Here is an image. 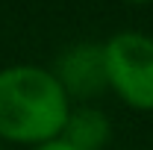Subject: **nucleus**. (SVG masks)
Instances as JSON below:
<instances>
[{
	"mask_svg": "<svg viewBox=\"0 0 153 150\" xmlns=\"http://www.w3.org/2000/svg\"><path fill=\"white\" fill-rule=\"evenodd\" d=\"M100 44L109 91L135 112H153V36L121 30Z\"/></svg>",
	"mask_w": 153,
	"mask_h": 150,
	"instance_id": "nucleus-2",
	"label": "nucleus"
},
{
	"mask_svg": "<svg viewBox=\"0 0 153 150\" xmlns=\"http://www.w3.org/2000/svg\"><path fill=\"white\" fill-rule=\"evenodd\" d=\"M50 71L71 100H88L109 88L106 68H103V44H94V41H79L65 47Z\"/></svg>",
	"mask_w": 153,
	"mask_h": 150,
	"instance_id": "nucleus-3",
	"label": "nucleus"
},
{
	"mask_svg": "<svg viewBox=\"0 0 153 150\" xmlns=\"http://www.w3.org/2000/svg\"><path fill=\"white\" fill-rule=\"evenodd\" d=\"M59 138H65L76 150H103L112 138V121L97 106H88V103L71 106V115Z\"/></svg>",
	"mask_w": 153,
	"mask_h": 150,
	"instance_id": "nucleus-4",
	"label": "nucleus"
},
{
	"mask_svg": "<svg viewBox=\"0 0 153 150\" xmlns=\"http://www.w3.org/2000/svg\"><path fill=\"white\" fill-rule=\"evenodd\" d=\"M71 115V97L50 68L6 65L0 68V141L38 147L62 135Z\"/></svg>",
	"mask_w": 153,
	"mask_h": 150,
	"instance_id": "nucleus-1",
	"label": "nucleus"
},
{
	"mask_svg": "<svg viewBox=\"0 0 153 150\" xmlns=\"http://www.w3.org/2000/svg\"><path fill=\"white\" fill-rule=\"evenodd\" d=\"M33 150H76V147H71L65 138H53V141H47V144H38V147H33Z\"/></svg>",
	"mask_w": 153,
	"mask_h": 150,
	"instance_id": "nucleus-5",
	"label": "nucleus"
},
{
	"mask_svg": "<svg viewBox=\"0 0 153 150\" xmlns=\"http://www.w3.org/2000/svg\"><path fill=\"white\" fill-rule=\"evenodd\" d=\"M124 3H130V6H144V3H153V0H124Z\"/></svg>",
	"mask_w": 153,
	"mask_h": 150,
	"instance_id": "nucleus-6",
	"label": "nucleus"
},
{
	"mask_svg": "<svg viewBox=\"0 0 153 150\" xmlns=\"http://www.w3.org/2000/svg\"><path fill=\"white\" fill-rule=\"evenodd\" d=\"M0 150H3V141H0Z\"/></svg>",
	"mask_w": 153,
	"mask_h": 150,
	"instance_id": "nucleus-7",
	"label": "nucleus"
}]
</instances>
